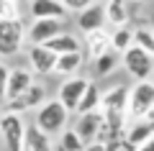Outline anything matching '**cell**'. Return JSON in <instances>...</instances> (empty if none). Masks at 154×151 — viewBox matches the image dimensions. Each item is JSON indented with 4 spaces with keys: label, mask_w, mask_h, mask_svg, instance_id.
<instances>
[{
    "label": "cell",
    "mask_w": 154,
    "mask_h": 151,
    "mask_svg": "<svg viewBox=\"0 0 154 151\" xmlns=\"http://www.w3.org/2000/svg\"><path fill=\"white\" fill-rule=\"evenodd\" d=\"M67 120H69V110H67L59 100H46V103L38 108L33 125L41 128L46 136H54V133H64L67 131Z\"/></svg>",
    "instance_id": "cell-1"
},
{
    "label": "cell",
    "mask_w": 154,
    "mask_h": 151,
    "mask_svg": "<svg viewBox=\"0 0 154 151\" xmlns=\"http://www.w3.org/2000/svg\"><path fill=\"white\" fill-rule=\"evenodd\" d=\"M152 108H154V80L134 82L131 92H128V118H131V123L144 120Z\"/></svg>",
    "instance_id": "cell-2"
},
{
    "label": "cell",
    "mask_w": 154,
    "mask_h": 151,
    "mask_svg": "<svg viewBox=\"0 0 154 151\" xmlns=\"http://www.w3.org/2000/svg\"><path fill=\"white\" fill-rule=\"evenodd\" d=\"M121 64L136 82H144V80H149L152 72H154V56L146 54V51L139 49V46H131L126 54L121 56Z\"/></svg>",
    "instance_id": "cell-3"
},
{
    "label": "cell",
    "mask_w": 154,
    "mask_h": 151,
    "mask_svg": "<svg viewBox=\"0 0 154 151\" xmlns=\"http://www.w3.org/2000/svg\"><path fill=\"white\" fill-rule=\"evenodd\" d=\"M23 33H26V26L21 18L0 21V56L18 54V49L23 46Z\"/></svg>",
    "instance_id": "cell-4"
},
{
    "label": "cell",
    "mask_w": 154,
    "mask_h": 151,
    "mask_svg": "<svg viewBox=\"0 0 154 151\" xmlns=\"http://www.w3.org/2000/svg\"><path fill=\"white\" fill-rule=\"evenodd\" d=\"M0 136L5 141L8 151H23V138H26V123L16 113L0 115Z\"/></svg>",
    "instance_id": "cell-5"
},
{
    "label": "cell",
    "mask_w": 154,
    "mask_h": 151,
    "mask_svg": "<svg viewBox=\"0 0 154 151\" xmlns=\"http://www.w3.org/2000/svg\"><path fill=\"white\" fill-rule=\"evenodd\" d=\"M88 85H90V80H85V77H69V80H64L59 85L57 100H59L69 113H77V108H80V103H82L85 92H88Z\"/></svg>",
    "instance_id": "cell-6"
},
{
    "label": "cell",
    "mask_w": 154,
    "mask_h": 151,
    "mask_svg": "<svg viewBox=\"0 0 154 151\" xmlns=\"http://www.w3.org/2000/svg\"><path fill=\"white\" fill-rule=\"evenodd\" d=\"M128 87L116 85L103 92L100 100V113L103 115H116V118H128Z\"/></svg>",
    "instance_id": "cell-7"
},
{
    "label": "cell",
    "mask_w": 154,
    "mask_h": 151,
    "mask_svg": "<svg viewBox=\"0 0 154 151\" xmlns=\"http://www.w3.org/2000/svg\"><path fill=\"white\" fill-rule=\"evenodd\" d=\"M62 31V21L59 18H41V21H33V26L28 28V38H31V46H44L51 38H57Z\"/></svg>",
    "instance_id": "cell-8"
},
{
    "label": "cell",
    "mask_w": 154,
    "mask_h": 151,
    "mask_svg": "<svg viewBox=\"0 0 154 151\" xmlns=\"http://www.w3.org/2000/svg\"><path fill=\"white\" fill-rule=\"evenodd\" d=\"M36 85L33 82V74L28 69H21V67H16V69H11V80H8V92H5V103H16L18 97H23L31 87Z\"/></svg>",
    "instance_id": "cell-9"
},
{
    "label": "cell",
    "mask_w": 154,
    "mask_h": 151,
    "mask_svg": "<svg viewBox=\"0 0 154 151\" xmlns=\"http://www.w3.org/2000/svg\"><path fill=\"white\" fill-rule=\"evenodd\" d=\"M154 138V120L144 118V120H134L131 125L126 128V136H123V143L128 146V149L136 151L139 146H144L146 141Z\"/></svg>",
    "instance_id": "cell-10"
},
{
    "label": "cell",
    "mask_w": 154,
    "mask_h": 151,
    "mask_svg": "<svg viewBox=\"0 0 154 151\" xmlns=\"http://www.w3.org/2000/svg\"><path fill=\"white\" fill-rule=\"evenodd\" d=\"M105 23H108V16H105L103 3H95V5H90L88 11H82L77 16V26H80V31H82L85 36L93 33V31H103Z\"/></svg>",
    "instance_id": "cell-11"
},
{
    "label": "cell",
    "mask_w": 154,
    "mask_h": 151,
    "mask_svg": "<svg viewBox=\"0 0 154 151\" xmlns=\"http://www.w3.org/2000/svg\"><path fill=\"white\" fill-rule=\"evenodd\" d=\"M100 128H103V113L100 110H95V113H88V115H80L77 118V136L85 141V143H95L100 136Z\"/></svg>",
    "instance_id": "cell-12"
},
{
    "label": "cell",
    "mask_w": 154,
    "mask_h": 151,
    "mask_svg": "<svg viewBox=\"0 0 154 151\" xmlns=\"http://www.w3.org/2000/svg\"><path fill=\"white\" fill-rule=\"evenodd\" d=\"M44 97H46L44 85H33L23 97H18L16 103H5V113H16V115H21L23 110H28V108H36V105L41 108V105L46 103Z\"/></svg>",
    "instance_id": "cell-13"
},
{
    "label": "cell",
    "mask_w": 154,
    "mask_h": 151,
    "mask_svg": "<svg viewBox=\"0 0 154 151\" xmlns=\"http://www.w3.org/2000/svg\"><path fill=\"white\" fill-rule=\"evenodd\" d=\"M57 59L59 56L51 54L46 46H31L28 49V62H31L33 72H38V74H51L57 69Z\"/></svg>",
    "instance_id": "cell-14"
},
{
    "label": "cell",
    "mask_w": 154,
    "mask_h": 151,
    "mask_svg": "<svg viewBox=\"0 0 154 151\" xmlns=\"http://www.w3.org/2000/svg\"><path fill=\"white\" fill-rule=\"evenodd\" d=\"M31 16L33 21H41V18H64L67 8L62 5V0H31Z\"/></svg>",
    "instance_id": "cell-15"
},
{
    "label": "cell",
    "mask_w": 154,
    "mask_h": 151,
    "mask_svg": "<svg viewBox=\"0 0 154 151\" xmlns=\"http://www.w3.org/2000/svg\"><path fill=\"white\" fill-rule=\"evenodd\" d=\"M46 49H49L51 54H57V56H64V54H77V51H82L80 49V38L75 36V33H69V31H64V33H59L57 38H51L49 44H44Z\"/></svg>",
    "instance_id": "cell-16"
},
{
    "label": "cell",
    "mask_w": 154,
    "mask_h": 151,
    "mask_svg": "<svg viewBox=\"0 0 154 151\" xmlns=\"http://www.w3.org/2000/svg\"><path fill=\"white\" fill-rule=\"evenodd\" d=\"M85 46H88V54H90V59H100L103 54H108L110 51V33L105 31H93V33H88L85 36Z\"/></svg>",
    "instance_id": "cell-17"
},
{
    "label": "cell",
    "mask_w": 154,
    "mask_h": 151,
    "mask_svg": "<svg viewBox=\"0 0 154 151\" xmlns=\"http://www.w3.org/2000/svg\"><path fill=\"white\" fill-rule=\"evenodd\" d=\"M23 151H51V141L36 125H26V138H23Z\"/></svg>",
    "instance_id": "cell-18"
},
{
    "label": "cell",
    "mask_w": 154,
    "mask_h": 151,
    "mask_svg": "<svg viewBox=\"0 0 154 151\" xmlns=\"http://www.w3.org/2000/svg\"><path fill=\"white\" fill-rule=\"evenodd\" d=\"M105 16H108L110 26L123 28L128 23V0H108L105 3Z\"/></svg>",
    "instance_id": "cell-19"
},
{
    "label": "cell",
    "mask_w": 154,
    "mask_h": 151,
    "mask_svg": "<svg viewBox=\"0 0 154 151\" xmlns=\"http://www.w3.org/2000/svg\"><path fill=\"white\" fill-rule=\"evenodd\" d=\"M134 46V31L128 26H123V28H116L113 33H110V49H113L116 54H126L128 49Z\"/></svg>",
    "instance_id": "cell-20"
},
{
    "label": "cell",
    "mask_w": 154,
    "mask_h": 151,
    "mask_svg": "<svg viewBox=\"0 0 154 151\" xmlns=\"http://www.w3.org/2000/svg\"><path fill=\"white\" fill-rule=\"evenodd\" d=\"M100 100H103V92L98 90L95 82H90L88 92H85V97H82V103H80V108H77V115H88V113L100 110Z\"/></svg>",
    "instance_id": "cell-21"
},
{
    "label": "cell",
    "mask_w": 154,
    "mask_h": 151,
    "mask_svg": "<svg viewBox=\"0 0 154 151\" xmlns=\"http://www.w3.org/2000/svg\"><path fill=\"white\" fill-rule=\"evenodd\" d=\"M82 62H85V56H82V51H77V54H64V56H59L57 59V74H64V77H72L80 67H82Z\"/></svg>",
    "instance_id": "cell-22"
},
{
    "label": "cell",
    "mask_w": 154,
    "mask_h": 151,
    "mask_svg": "<svg viewBox=\"0 0 154 151\" xmlns=\"http://www.w3.org/2000/svg\"><path fill=\"white\" fill-rule=\"evenodd\" d=\"M118 62H121V59H118V54L110 49L108 54H103L100 59L93 62V72H95V77H105V74H110V72L118 67Z\"/></svg>",
    "instance_id": "cell-23"
},
{
    "label": "cell",
    "mask_w": 154,
    "mask_h": 151,
    "mask_svg": "<svg viewBox=\"0 0 154 151\" xmlns=\"http://www.w3.org/2000/svg\"><path fill=\"white\" fill-rule=\"evenodd\" d=\"M85 141L77 136L75 128H67L64 133L59 136V151H85Z\"/></svg>",
    "instance_id": "cell-24"
},
{
    "label": "cell",
    "mask_w": 154,
    "mask_h": 151,
    "mask_svg": "<svg viewBox=\"0 0 154 151\" xmlns=\"http://www.w3.org/2000/svg\"><path fill=\"white\" fill-rule=\"evenodd\" d=\"M134 46L144 49L146 54L154 56V31H146V28H139V31H134Z\"/></svg>",
    "instance_id": "cell-25"
},
{
    "label": "cell",
    "mask_w": 154,
    "mask_h": 151,
    "mask_svg": "<svg viewBox=\"0 0 154 151\" xmlns=\"http://www.w3.org/2000/svg\"><path fill=\"white\" fill-rule=\"evenodd\" d=\"M13 18H21L18 16V3L0 0V21H13Z\"/></svg>",
    "instance_id": "cell-26"
},
{
    "label": "cell",
    "mask_w": 154,
    "mask_h": 151,
    "mask_svg": "<svg viewBox=\"0 0 154 151\" xmlns=\"http://www.w3.org/2000/svg\"><path fill=\"white\" fill-rule=\"evenodd\" d=\"M98 0H62V5L67 8V13H82V11H88L90 5H95Z\"/></svg>",
    "instance_id": "cell-27"
},
{
    "label": "cell",
    "mask_w": 154,
    "mask_h": 151,
    "mask_svg": "<svg viewBox=\"0 0 154 151\" xmlns=\"http://www.w3.org/2000/svg\"><path fill=\"white\" fill-rule=\"evenodd\" d=\"M8 80H11V69L5 64H0V103L5 100V92H8Z\"/></svg>",
    "instance_id": "cell-28"
},
{
    "label": "cell",
    "mask_w": 154,
    "mask_h": 151,
    "mask_svg": "<svg viewBox=\"0 0 154 151\" xmlns=\"http://www.w3.org/2000/svg\"><path fill=\"white\" fill-rule=\"evenodd\" d=\"M85 151H108V146L100 143V141H95V143H88V146H85Z\"/></svg>",
    "instance_id": "cell-29"
},
{
    "label": "cell",
    "mask_w": 154,
    "mask_h": 151,
    "mask_svg": "<svg viewBox=\"0 0 154 151\" xmlns=\"http://www.w3.org/2000/svg\"><path fill=\"white\" fill-rule=\"evenodd\" d=\"M136 151H154V138H152V141H146L144 146H139Z\"/></svg>",
    "instance_id": "cell-30"
},
{
    "label": "cell",
    "mask_w": 154,
    "mask_h": 151,
    "mask_svg": "<svg viewBox=\"0 0 154 151\" xmlns=\"http://www.w3.org/2000/svg\"><path fill=\"white\" fill-rule=\"evenodd\" d=\"M146 118H149V120H154V108L149 110V115H146Z\"/></svg>",
    "instance_id": "cell-31"
},
{
    "label": "cell",
    "mask_w": 154,
    "mask_h": 151,
    "mask_svg": "<svg viewBox=\"0 0 154 151\" xmlns=\"http://www.w3.org/2000/svg\"><path fill=\"white\" fill-rule=\"evenodd\" d=\"M128 3H144V0H128Z\"/></svg>",
    "instance_id": "cell-32"
},
{
    "label": "cell",
    "mask_w": 154,
    "mask_h": 151,
    "mask_svg": "<svg viewBox=\"0 0 154 151\" xmlns=\"http://www.w3.org/2000/svg\"><path fill=\"white\" fill-rule=\"evenodd\" d=\"M13 3H26V0H13Z\"/></svg>",
    "instance_id": "cell-33"
},
{
    "label": "cell",
    "mask_w": 154,
    "mask_h": 151,
    "mask_svg": "<svg viewBox=\"0 0 154 151\" xmlns=\"http://www.w3.org/2000/svg\"><path fill=\"white\" fill-rule=\"evenodd\" d=\"M3 113H5V110H3V105H0V115H3Z\"/></svg>",
    "instance_id": "cell-34"
}]
</instances>
